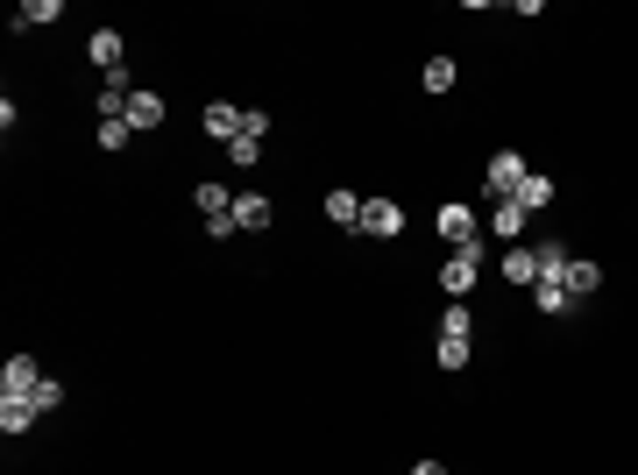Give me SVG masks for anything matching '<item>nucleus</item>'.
<instances>
[{"mask_svg":"<svg viewBox=\"0 0 638 475\" xmlns=\"http://www.w3.org/2000/svg\"><path fill=\"white\" fill-rule=\"evenodd\" d=\"M156 121H164V100H156L149 86H135L128 93V128H156Z\"/></svg>","mask_w":638,"mask_h":475,"instance_id":"f8f14e48","label":"nucleus"},{"mask_svg":"<svg viewBox=\"0 0 638 475\" xmlns=\"http://www.w3.org/2000/svg\"><path fill=\"white\" fill-rule=\"evenodd\" d=\"M568 263H575L568 242H539V277H568Z\"/></svg>","mask_w":638,"mask_h":475,"instance_id":"a211bd4d","label":"nucleus"},{"mask_svg":"<svg viewBox=\"0 0 638 475\" xmlns=\"http://www.w3.org/2000/svg\"><path fill=\"white\" fill-rule=\"evenodd\" d=\"M242 135H256V142H263V135H270V114H263V107H249V114H242Z\"/></svg>","mask_w":638,"mask_h":475,"instance_id":"393cba45","label":"nucleus"},{"mask_svg":"<svg viewBox=\"0 0 638 475\" xmlns=\"http://www.w3.org/2000/svg\"><path fill=\"white\" fill-rule=\"evenodd\" d=\"M504 277H511L518 291L539 284V249H518V242H511V249H504Z\"/></svg>","mask_w":638,"mask_h":475,"instance_id":"9b49d317","label":"nucleus"},{"mask_svg":"<svg viewBox=\"0 0 638 475\" xmlns=\"http://www.w3.org/2000/svg\"><path fill=\"white\" fill-rule=\"evenodd\" d=\"M475 277H483V249H475V242H468V249H454V256L440 263V291H447V298H468V291H475Z\"/></svg>","mask_w":638,"mask_h":475,"instance_id":"f257e3e1","label":"nucleus"},{"mask_svg":"<svg viewBox=\"0 0 638 475\" xmlns=\"http://www.w3.org/2000/svg\"><path fill=\"white\" fill-rule=\"evenodd\" d=\"M440 234H447L454 249H468V242H475V213H468L461 199H447V206H440Z\"/></svg>","mask_w":638,"mask_h":475,"instance_id":"0eeeda50","label":"nucleus"},{"mask_svg":"<svg viewBox=\"0 0 638 475\" xmlns=\"http://www.w3.org/2000/svg\"><path fill=\"white\" fill-rule=\"evenodd\" d=\"M468 334H475L468 305H447V312H440V341H468Z\"/></svg>","mask_w":638,"mask_h":475,"instance_id":"6ab92c4d","label":"nucleus"},{"mask_svg":"<svg viewBox=\"0 0 638 475\" xmlns=\"http://www.w3.org/2000/svg\"><path fill=\"white\" fill-rule=\"evenodd\" d=\"M86 50H93V64H100V78H114V71H128V64H121V29H93V43H86Z\"/></svg>","mask_w":638,"mask_h":475,"instance_id":"6e6552de","label":"nucleus"},{"mask_svg":"<svg viewBox=\"0 0 638 475\" xmlns=\"http://www.w3.org/2000/svg\"><path fill=\"white\" fill-rule=\"evenodd\" d=\"M277 220V206L263 199V192H234V227H249V234H263Z\"/></svg>","mask_w":638,"mask_h":475,"instance_id":"39448f33","label":"nucleus"},{"mask_svg":"<svg viewBox=\"0 0 638 475\" xmlns=\"http://www.w3.org/2000/svg\"><path fill=\"white\" fill-rule=\"evenodd\" d=\"M532 305H539V312H553V320H561V312H575V298H568V284H561V277H539V284H532Z\"/></svg>","mask_w":638,"mask_h":475,"instance_id":"9d476101","label":"nucleus"},{"mask_svg":"<svg viewBox=\"0 0 638 475\" xmlns=\"http://www.w3.org/2000/svg\"><path fill=\"white\" fill-rule=\"evenodd\" d=\"M518 206H525V213H539V206H553V178H546V171H532V178L518 185Z\"/></svg>","mask_w":638,"mask_h":475,"instance_id":"2eb2a0df","label":"nucleus"},{"mask_svg":"<svg viewBox=\"0 0 638 475\" xmlns=\"http://www.w3.org/2000/svg\"><path fill=\"white\" fill-rule=\"evenodd\" d=\"M36 419H43V412H36V398H0V433H8V440H15V433H29Z\"/></svg>","mask_w":638,"mask_h":475,"instance_id":"1a4fd4ad","label":"nucleus"},{"mask_svg":"<svg viewBox=\"0 0 638 475\" xmlns=\"http://www.w3.org/2000/svg\"><path fill=\"white\" fill-rule=\"evenodd\" d=\"M412 475H447V468L440 461H412Z\"/></svg>","mask_w":638,"mask_h":475,"instance_id":"a878e982","label":"nucleus"},{"mask_svg":"<svg viewBox=\"0 0 638 475\" xmlns=\"http://www.w3.org/2000/svg\"><path fill=\"white\" fill-rule=\"evenodd\" d=\"M57 405H64V383H50V376H43V383H36V412H43V419H50V412H57Z\"/></svg>","mask_w":638,"mask_h":475,"instance_id":"5701e85b","label":"nucleus"},{"mask_svg":"<svg viewBox=\"0 0 638 475\" xmlns=\"http://www.w3.org/2000/svg\"><path fill=\"white\" fill-rule=\"evenodd\" d=\"M397 227H405V213H397V199H362V234H376V242H390Z\"/></svg>","mask_w":638,"mask_h":475,"instance_id":"20e7f679","label":"nucleus"},{"mask_svg":"<svg viewBox=\"0 0 638 475\" xmlns=\"http://www.w3.org/2000/svg\"><path fill=\"white\" fill-rule=\"evenodd\" d=\"M256 156H263V142H256V135H234V142H227V164H242V171H249Z\"/></svg>","mask_w":638,"mask_h":475,"instance_id":"412c9836","label":"nucleus"},{"mask_svg":"<svg viewBox=\"0 0 638 475\" xmlns=\"http://www.w3.org/2000/svg\"><path fill=\"white\" fill-rule=\"evenodd\" d=\"M525 178H532V171H525V156H518V149H497V156H490V192H497V199H518Z\"/></svg>","mask_w":638,"mask_h":475,"instance_id":"7ed1b4c3","label":"nucleus"},{"mask_svg":"<svg viewBox=\"0 0 638 475\" xmlns=\"http://www.w3.org/2000/svg\"><path fill=\"white\" fill-rule=\"evenodd\" d=\"M561 284H568V298H575V305H582V298H596V291H603V263H589V256H575V263H568V277H561Z\"/></svg>","mask_w":638,"mask_h":475,"instance_id":"423d86ee","label":"nucleus"},{"mask_svg":"<svg viewBox=\"0 0 638 475\" xmlns=\"http://www.w3.org/2000/svg\"><path fill=\"white\" fill-rule=\"evenodd\" d=\"M64 8H57V0H22V8H15V29H43V22H57Z\"/></svg>","mask_w":638,"mask_h":475,"instance_id":"f3484780","label":"nucleus"},{"mask_svg":"<svg viewBox=\"0 0 638 475\" xmlns=\"http://www.w3.org/2000/svg\"><path fill=\"white\" fill-rule=\"evenodd\" d=\"M36 383H43L36 355H8L0 362V398H36Z\"/></svg>","mask_w":638,"mask_h":475,"instance_id":"f03ea898","label":"nucleus"},{"mask_svg":"<svg viewBox=\"0 0 638 475\" xmlns=\"http://www.w3.org/2000/svg\"><path fill=\"white\" fill-rule=\"evenodd\" d=\"M128 135H135L128 121H100V149H128Z\"/></svg>","mask_w":638,"mask_h":475,"instance_id":"b1692460","label":"nucleus"},{"mask_svg":"<svg viewBox=\"0 0 638 475\" xmlns=\"http://www.w3.org/2000/svg\"><path fill=\"white\" fill-rule=\"evenodd\" d=\"M426 93H447L454 86V57H426V78H419Z\"/></svg>","mask_w":638,"mask_h":475,"instance_id":"aec40b11","label":"nucleus"},{"mask_svg":"<svg viewBox=\"0 0 638 475\" xmlns=\"http://www.w3.org/2000/svg\"><path fill=\"white\" fill-rule=\"evenodd\" d=\"M327 220L334 227H362V199L355 192H327Z\"/></svg>","mask_w":638,"mask_h":475,"instance_id":"dca6fc26","label":"nucleus"},{"mask_svg":"<svg viewBox=\"0 0 638 475\" xmlns=\"http://www.w3.org/2000/svg\"><path fill=\"white\" fill-rule=\"evenodd\" d=\"M433 362H440V369H468V341H440Z\"/></svg>","mask_w":638,"mask_h":475,"instance_id":"4be33fe9","label":"nucleus"},{"mask_svg":"<svg viewBox=\"0 0 638 475\" xmlns=\"http://www.w3.org/2000/svg\"><path fill=\"white\" fill-rule=\"evenodd\" d=\"M490 227L504 234V242H518V234H525V206H518V199H497V206H490Z\"/></svg>","mask_w":638,"mask_h":475,"instance_id":"ddd939ff","label":"nucleus"},{"mask_svg":"<svg viewBox=\"0 0 638 475\" xmlns=\"http://www.w3.org/2000/svg\"><path fill=\"white\" fill-rule=\"evenodd\" d=\"M206 135H220V149H227L234 135H242V114H234V107H220V100H213V107H206Z\"/></svg>","mask_w":638,"mask_h":475,"instance_id":"4468645a","label":"nucleus"}]
</instances>
